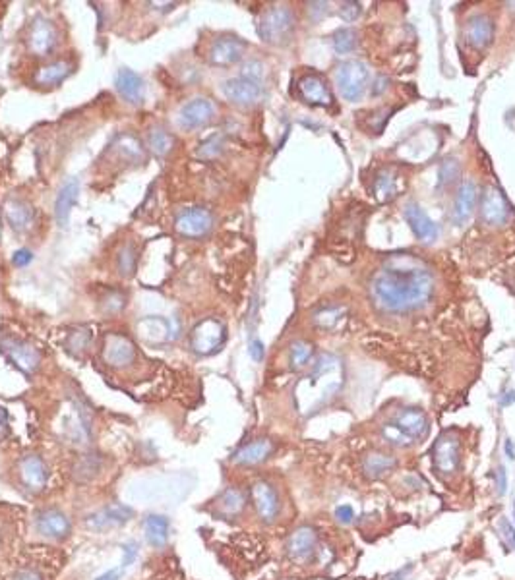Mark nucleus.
<instances>
[{
  "label": "nucleus",
  "mask_w": 515,
  "mask_h": 580,
  "mask_svg": "<svg viewBox=\"0 0 515 580\" xmlns=\"http://www.w3.org/2000/svg\"><path fill=\"white\" fill-rule=\"evenodd\" d=\"M318 550V534L312 526L296 528L287 540V555L291 561H295L298 565L308 563L316 555Z\"/></svg>",
  "instance_id": "nucleus-11"
},
{
  "label": "nucleus",
  "mask_w": 515,
  "mask_h": 580,
  "mask_svg": "<svg viewBox=\"0 0 515 580\" xmlns=\"http://www.w3.org/2000/svg\"><path fill=\"white\" fill-rule=\"evenodd\" d=\"M293 25H295L293 12L287 6H273L269 10H265L264 16L260 18L258 33L265 43L281 45L289 39Z\"/></svg>",
  "instance_id": "nucleus-4"
},
{
  "label": "nucleus",
  "mask_w": 515,
  "mask_h": 580,
  "mask_svg": "<svg viewBox=\"0 0 515 580\" xmlns=\"http://www.w3.org/2000/svg\"><path fill=\"white\" fill-rule=\"evenodd\" d=\"M504 451H506V457H508L509 460H515V447H514V441H511V439H506V443H504Z\"/></svg>",
  "instance_id": "nucleus-58"
},
{
  "label": "nucleus",
  "mask_w": 515,
  "mask_h": 580,
  "mask_svg": "<svg viewBox=\"0 0 515 580\" xmlns=\"http://www.w3.org/2000/svg\"><path fill=\"white\" fill-rule=\"evenodd\" d=\"M514 519H515V501H514Z\"/></svg>",
  "instance_id": "nucleus-61"
},
{
  "label": "nucleus",
  "mask_w": 515,
  "mask_h": 580,
  "mask_svg": "<svg viewBox=\"0 0 515 580\" xmlns=\"http://www.w3.org/2000/svg\"><path fill=\"white\" fill-rule=\"evenodd\" d=\"M382 437H384V441H387L389 445H394V447H399V449L409 447V445L413 443V439L405 436L394 422L386 424V426L382 428Z\"/></svg>",
  "instance_id": "nucleus-41"
},
{
  "label": "nucleus",
  "mask_w": 515,
  "mask_h": 580,
  "mask_svg": "<svg viewBox=\"0 0 515 580\" xmlns=\"http://www.w3.org/2000/svg\"><path fill=\"white\" fill-rule=\"evenodd\" d=\"M477 197L478 190L475 180H463L459 190H457L454 213H452V218H454L455 225H465L473 217L475 207H477Z\"/></svg>",
  "instance_id": "nucleus-26"
},
{
  "label": "nucleus",
  "mask_w": 515,
  "mask_h": 580,
  "mask_svg": "<svg viewBox=\"0 0 515 580\" xmlns=\"http://www.w3.org/2000/svg\"><path fill=\"white\" fill-rule=\"evenodd\" d=\"M138 249L134 244H124L116 254V271L121 277H132L136 271Z\"/></svg>",
  "instance_id": "nucleus-36"
},
{
  "label": "nucleus",
  "mask_w": 515,
  "mask_h": 580,
  "mask_svg": "<svg viewBox=\"0 0 515 580\" xmlns=\"http://www.w3.org/2000/svg\"><path fill=\"white\" fill-rule=\"evenodd\" d=\"M212 228L213 215L205 207H190L174 217V230L184 238H204Z\"/></svg>",
  "instance_id": "nucleus-7"
},
{
  "label": "nucleus",
  "mask_w": 515,
  "mask_h": 580,
  "mask_svg": "<svg viewBox=\"0 0 515 580\" xmlns=\"http://www.w3.org/2000/svg\"><path fill=\"white\" fill-rule=\"evenodd\" d=\"M134 517V509L128 505H109L99 509V511L91 512L90 517L85 519V524L91 530H111V528H119L122 524H126L130 519Z\"/></svg>",
  "instance_id": "nucleus-18"
},
{
  "label": "nucleus",
  "mask_w": 515,
  "mask_h": 580,
  "mask_svg": "<svg viewBox=\"0 0 515 580\" xmlns=\"http://www.w3.org/2000/svg\"><path fill=\"white\" fill-rule=\"evenodd\" d=\"M78 196H80V180L68 178L62 184L56 194V199H54V218L61 228H68L70 215H72L74 205L78 204Z\"/></svg>",
  "instance_id": "nucleus-22"
},
{
  "label": "nucleus",
  "mask_w": 515,
  "mask_h": 580,
  "mask_svg": "<svg viewBox=\"0 0 515 580\" xmlns=\"http://www.w3.org/2000/svg\"><path fill=\"white\" fill-rule=\"evenodd\" d=\"M273 449L275 447H273V441H269V439H256V441H250L248 445L241 447L233 455V462L238 467H256V464H262L264 460L272 457Z\"/></svg>",
  "instance_id": "nucleus-27"
},
{
  "label": "nucleus",
  "mask_w": 515,
  "mask_h": 580,
  "mask_svg": "<svg viewBox=\"0 0 515 580\" xmlns=\"http://www.w3.org/2000/svg\"><path fill=\"white\" fill-rule=\"evenodd\" d=\"M246 507V495L238 488H227L215 501V512L223 519H235L243 514Z\"/></svg>",
  "instance_id": "nucleus-31"
},
{
  "label": "nucleus",
  "mask_w": 515,
  "mask_h": 580,
  "mask_svg": "<svg viewBox=\"0 0 515 580\" xmlns=\"http://www.w3.org/2000/svg\"><path fill=\"white\" fill-rule=\"evenodd\" d=\"M244 53H246V43L243 39L225 35L213 41L207 51V61L213 66H233L243 58Z\"/></svg>",
  "instance_id": "nucleus-15"
},
{
  "label": "nucleus",
  "mask_w": 515,
  "mask_h": 580,
  "mask_svg": "<svg viewBox=\"0 0 515 580\" xmlns=\"http://www.w3.org/2000/svg\"><path fill=\"white\" fill-rule=\"evenodd\" d=\"M308 6H310L312 18H314V14H318L316 16V20H320V18L327 12V2H314V4H308Z\"/></svg>",
  "instance_id": "nucleus-57"
},
{
  "label": "nucleus",
  "mask_w": 515,
  "mask_h": 580,
  "mask_svg": "<svg viewBox=\"0 0 515 580\" xmlns=\"http://www.w3.org/2000/svg\"><path fill=\"white\" fill-rule=\"evenodd\" d=\"M314 356V347L306 340H295L289 348V364L293 369H303L308 366Z\"/></svg>",
  "instance_id": "nucleus-37"
},
{
  "label": "nucleus",
  "mask_w": 515,
  "mask_h": 580,
  "mask_svg": "<svg viewBox=\"0 0 515 580\" xmlns=\"http://www.w3.org/2000/svg\"><path fill=\"white\" fill-rule=\"evenodd\" d=\"M461 174V165L457 159H446L438 171V190H446L447 186H452Z\"/></svg>",
  "instance_id": "nucleus-40"
},
{
  "label": "nucleus",
  "mask_w": 515,
  "mask_h": 580,
  "mask_svg": "<svg viewBox=\"0 0 515 580\" xmlns=\"http://www.w3.org/2000/svg\"><path fill=\"white\" fill-rule=\"evenodd\" d=\"M399 192V184H397V178L392 171H382L378 174V178L374 182V196L378 202L386 204L389 199H394Z\"/></svg>",
  "instance_id": "nucleus-34"
},
{
  "label": "nucleus",
  "mask_w": 515,
  "mask_h": 580,
  "mask_svg": "<svg viewBox=\"0 0 515 580\" xmlns=\"http://www.w3.org/2000/svg\"><path fill=\"white\" fill-rule=\"evenodd\" d=\"M145 540L153 548H165L169 542V532H171V522L163 514H150L144 522Z\"/></svg>",
  "instance_id": "nucleus-33"
},
{
  "label": "nucleus",
  "mask_w": 515,
  "mask_h": 580,
  "mask_svg": "<svg viewBox=\"0 0 515 580\" xmlns=\"http://www.w3.org/2000/svg\"><path fill=\"white\" fill-rule=\"evenodd\" d=\"M138 352L134 340L122 335V333H111L107 335L105 347H103V360L109 368L122 369L128 368L136 362Z\"/></svg>",
  "instance_id": "nucleus-8"
},
{
  "label": "nucleus",
  "mask_w": 515,
  "mask_h": 580,
  "mask_svg": "<svg viewBox=\"0 0 515 580\" xmlns=\"http://www.w3.org/2000/svg\"><path fill=\"white\" fill-rule=\"evenodd\" d=\"M343 364L334 354H322L310 369V374L304 377V387L310 400L306 402L304 412H314L320 407L327 405L343 387Z\"/></svg>",
  "instance_id": "nucleus-2"
},
{
  "label": "nucleus",
  "mask_w": 515,
  "mask_h": 580,
  "mask_svg": "<svg viewBox=\"0 0 515 580\" xmlns=\"http://www.w3.org/2000/svg\"><path fill=\"white\" fill-rule=\"evenodd\" d=\"M250 495L258 517L264 520V522H267V524L275 522V519L279 517L281 512V503L279 495H277V491H275L272 483L265 482V480H260V482L252 486Z\"/></svg>",
  "instance_id": "nucleus-14"
},
{
  "label": "nucleus",
  "mask_w": 515,
  "mask_h": 580,
  "mask_svg": "<svg viewBox=\"0 0 515 580\" xmlns=\"http://www.w3.org/2000/svg\"><path fill=\"white\" fill-rule=\"evenodd\" d=\"M397 467V460L386 452H368L363 460V472L368 480H380Z\"/></svg>",
  "instance_id": "nucleus-32"
},
{
  "label": "nucleus",
  "mask_w": 515,
  "mask_h": 580,
  "mask_svg": "<svg viewBox=\"0 0 515 580\" xmlns=\"http://www.w3.org/2000/svg\"><path fill=\"white\" fill-rule=\"evenodd\" d=\"M358 14H360V4L358 2H343L341 18L345 22H355Z\"/></svg>",
  "instance_id": "nucleus-49"
},
{
  "label": "nucleus",
  "mask_w": 515,
  "mask_h": 580,
  "mask_svg": "<svg viewBox=\"0 0 515 580\" xmlns=\"http://www.w3.org/2000/svg\"><path fill=\"white\" fill-rule=\"evenodd\" d=\"M18 472H20V480L28 490H45L47 480H49V470H47V464L41 457H37V455L23 457L20 460V464H18Z\"/></svg>",
  "instance_id": "nucleus-21"
},
{
  "label": "nucleus",
  "mask_w": 515,
  "mask_h": 580,
  "mask_svg": "<svg viewBox=\"0 0 515 580\" xmlns=\"http://www.w3.org/2000/svg\"><path fill=\"white\" fill-rule=\"evenodd\" d=\"M227 340V327L215 317H205L190 333V348L200 356H212Z\"/></svg>",
  "instance_id": "nucleus-3"
},
{
  "label": "nucleus",
  "mask_w": 515,
  "mask_h": 580,
  "mask_svg": "<svg viewBox=\"0 0 515 580\" xmlns=\"http://www.w3.org/2000/svg\"><path fill=\"white\" fill-rule=\"evenodd\" d=\"M339 319H341V309L337 308L322 309V311H318L316 317H314L316 325H320L322 329H334L335 323H337Z\"/></svg>",
  "instance_id": "nucleus-44"
},
{
  "label": "nucleus",
  "mask_w": 515,
  "mask_h": 580,
  "mask_svg": "<svg viewBox=\"0 0 515 580\" xmlns=\"http://www.w3.org/2000/svg\"><path fill=\"white\" fill-rule=\"evenodd\" d=\"M511 205L498 186H488L480 202V217L488 226H502L511 218Z\"/></svg>",
  "instance_id": "nucleus-9"
},
{
  "label": "nucleus",
  "mask_w": 515,
  "mask_h": 580,
  "mask_svg": "<svg viewBox=\"0 0 515 580\" xmlns=\"http://www.w3.org/2000/svg\"><path fill=\"white\" fill-rule=\"evenodd\" d=\"M0 352L6 356L8 362L18 368L25 376H33L41 364V352L31 343L18 337H2Z\"/></svg>",
  "instance_id": "nucleus-5"
},
{
  "label": "nucleus",
  "mask_w": 515,
  "mask_h": 580,
  "mask_svg": "<svg viewBox=\"0 0 515 580\" xmlns=\"http://www.w3.org/2000/svg\"><path fill=\"white\" fill-rule=\"evenodd\" d=\"M394 424L405 433V436L411 437L413 441L425 439V437L428 436V430H430L428 418H426L425 412L418 410V408H403L401 412L395 416Z\"/></svg>",
  "instance_id": "nucleus-23"
},
{
  "label": "nucleus",
  "mask_w": 515,
  "mask_h": 580,
  "mask_svg": "<svg viewBox=\"0 0 515 580\" xmlns=\"http://www.w3.org/2000/svg\"><path fill=\"white\" fill-rule=\"evenodd\" d=\"M241 78H246V80H252V82L256 83H262V80H264V64L258 61H250L244 64L243 68V74H241Z\"/></svg>",
  "instance_id": "nucleus-46"
},
{
  "label": "nucleus",
  "mask_w": 515,
  "mask_h": 580,
  "mask_svg": "<svg viewBox=\"0 0 515 580\" xmlns=\"http://www.w3.org/2000/svg\"><path fill=\"white\" fill-rule=\"evenodd\" d=\"M298 95L304 103L314 106H329L334 101L326 80L318 74H304L298 80Z\"/></svg>",
  "instance_id": "nucleus-20"
},
{
  "label": "nucleus",
  "mask_w": 515,
  "mask_h": 580,
  "mask_svg": "<svg viewBox=\"0 0 515 580\" xmlns=\"http://www.w3.org/2000/svg\"><path fill=\"white\" fill-rule=\"evenodd\" d=\"M138 543L136 542H126L124 545H122V563L121 567L122 569H128L134 561L138 559Z\"/></svg>",
  "instance_id": "nucleus-47"
},
{
  "label": "nucleus",
  "mask_w": 515,
  "mask_h": 580,
  "mask_svg": "<svg viewBox=\"0 0 515 580\" xmlns=\"http://www.w3.org/2000/svg\"><path fill=\"white\" fill-rule=\"evenodd\" d=\"M500 532H502V538L506 540V542L511 545L515 550V526L509 522L506 517L504 519H500Z\"/></svg>",
  "instance_id": "nucleus-50"
},
{
  "label": "nucleus",
  "mask_w": 515,
  "mask_h": 580,
  "mask_svg": "<svg viewBox=\"0 0 515 580\" xmlns=\"http://www.w3.org/2000/svg\"><path fill=\"white\" fill-rule=\"evenodd\" d=\"M461 464V443L454 433H444L434 445V467L442 476H452Z\"/></svg>",
  "instance_id": "nucleus-10"
},
{
  "label": "nucleus",
  "mask_w": 515,
  "mask_h": 580,
  "mask_svg": "<svg viewBox=\"0 0 515 580\" xmlns=\"http://www.w3.org/2000/svg\"><path fill=\"white\" fill-rule=\"evenodd\" d=\"M122 573H124V569H122V567H114V569H109L107 573L99 574L95 580H121Z\"/></svg>",
  "instance_id": "nucleus-56"
},
{
  "label": "nucleus",
  "mask_w": 515,
  "mask_h": 580,
  "mask_svg": "<svg viewBox=\"0 0 515 580\" xmlns=\"http://www.w3.org/2000/svg\"><path fill=\"white\" fill-rule=\"evenodd\" d=\"M140 337L147 343H171L178 337V327L174 319L169 317H145L136 325Z\"/></svg>",
  "instance_id": "nucleus-19"
},
{
  "label": "nucleus",
  "mask_w": 515,
  "mask_h": 580,
  "mask_svg": "<svg viewBox=\"0 0 515 580\" xmlns=\"http://www.w3.org/2000/svg\"><path fill=\"white\" fill-rule=\"evenodd\" d=\"M332 43H334V49L337 54H349L353 53L358 45V35H356L355 30H349V27H343V30L335 31L334 37H332Z\"/></svg>",
  "instance_id": "nucleus-39"
},
{
  "label": "nucleus",
  "mask_w": 515,
  "mask_h": 580,
  "mask_svg": "<svg viewBox=\"0 0 515 580\" xmlns=\"http://www.w3.org/2000/svg\"><path fill=\"white\" fill-rule=\"evenodd\" d=\"M515 402V391H509L508 395H504V397H502V405H504V407H509V405H514Z\"/></svg>",
  "instance_id": "nucleus-59"
},
{
  "label": "nucleus",
  "mask_w": 515,
  "mask_h": 580,
  "mask_svg": "<svg viewBox=\"0 0 515 580\" xmlns=\"http://www.w3.org/2000/svg\"><path fill=\"white\" fill-rule=\"evenodd\" d=\"M31 261H33V254H31L28 248L18 249V252H14V256H12V264H14V267H25V265H30Z\"/></svg>",
  "instance_id": "nucleus-51"
},
{
  "label": "nucleus",
  "mask_w": 515,
  "mask_h": 580,
  "mask_svg": "<svg viewBox=\"0 0 515 580\" xmlns=\"http://www.w3.org/2000/svg\"><path fill=\"white\" fill-rule=\"evenodd\" d=\"M99 470H101V459L97 455H85L74 467V478L78 482H90L91 478L99 474Z\"/></svg>",
  "instance_id": "nucleus-38"
},
{
  "label": "nucleus",
  "mask_w": 515,
  "mask_h": 580,
  "mask_svg": "<svg viewBox=\"0 0 515 580\" xmlns=\"http://www.w3.org/2000/svg\"><path fill=\"white\" fill-rule=\"evenodd\" d=\"M403 215H405V218H407V223H409L411 230L415 233V236H417L418 240L426 242V244H430V242H434L436 238H438L440 234V228L438 225L432 221L428 215H426L420 207H418L417 204H409L405 205V211H403Z\"/></svg>",
  "instance_id": "nucleus-25"
},
{
  "label": "nucleus",
  "mask_w": 515,
  "mask_h": 580,
  "mask_svg": "<svg viewBox=\"0 0 515 580\" xmlns=\"http://www.w3.org/2000/svg\"><path fill=\"white\" fill-rule=\"evenodd\" d=\"M335 85L347 101H358L363 97L368 85V68L364 62L349 61L337 68Z\"/></svg>",
  "instance_id": "nucleus-6"
},
{
  "label": "nucleus",
  "mask_w": 515,
  "mask_h": 580,
  "mask_svg": "<svg viewBox=\"0 0 515 580\" xmlns=\"http://www.w3.org/2000/svg\"><path fill=\"white\" fill-rule=\"evenodd\" d=\"M223 93L235 105L252 106L262 101L264 87H262V83L252 82L246 78H233V80H227L223 83Z\"/></svg>",
  "instance_id": "nucleus-16"
},
{
  "label": "nucleus",
  "mask_w": 515,
  "mask_h": 580,
  "mask_svg": "<svg viewBox=\"0 0 515 580\" xmlns=\"http://www.w3.org/2000/svg\"><path fill=\"white\" fill-rule=\"evenodd\" d=\"M250 356L254 362H262V360H264V343H262V340H258V339L252 340Z\"/></svg>",
  "instance_id": "nucleus-53"
},
{
  "label": "nucleus",
  "mask_w": 515,
  "mask_h": 580,
  "mask_svg": "<svg viewBox=\"0 0 515 580\" xmlns=\"http://www.w3.org/2000/svg\"><path fill=\"white\" fill-rule=\"evenodd\" d=\"M56 27L51 20H47L45 16H37L30 25L28 31V47L35 56H47L53 51L59 41Z\"/></svg>",
  "instance_id": "nucleus-12"
},
{
  "label": "nucleus",
  "mask_w": 515,
  "mask_h": 580,
  "mask_svg": "<svg viewBox=\"0 0 515 580\" xmlns=\"http://www.w3.org/2000/svg\"><path fill=\"white\" fill-rule=\"evenodd\" d=\"M116 91L121 93L124 101H128L130 105H142L145 99V83L142 75L136 74L134 70L122 68L114 78Z\"/></svg>",
  "instance_id": "nucleus-24"
},
{
  "label": "nucleus",
  "mask_w": 515,
  "mask_h": 580,
  "mask_svg": "<svg viewBox=\"0 0 515 580\" xmlns=\"http://www.w3.org/2000/svg\"><path fill=\"white\" fill-rule=\"evenodd\" d=\"M496 490L500 495H506L508 491V474H506V468L500 467L496 472Z\"/></svg>",
  "instance_id": "nucleus-52"
},
{
  "label": "nucleus",
  "mask_w": 515,
  "mask_h": 580,
  "mask_svg": "<svg viewBox=\"0 0 515 580\" xmlns=\"http://www.w3.org/2000/svg\"><path fill=\"white\" fill-rule=\"evenodd\" d=\"M372 300L392 314H405L425 306L434 292V277L418 257L397 254L370 280Z\"/></svg>",
  "instance_id": "nucleus-1"
},
{
  "label": "nucleus",
  "mask_w": 515,
  "mask_h": 580,
  "mask_svg": "<svg viewBox=\"0 0 515 580\" xmlns=\"http://www.w3.org/2000/svg\"><path fill=\"white\" fill-rule=\"evenodd\" d=\"M386 83H387L386 78H380V80H378V87H374V93H376V95H380L382 91H386V90H387Z\"/></svg>",
  "instance_id": "nucleus-60"
},
{
  "label": "nucleus",
  "mask_w": 515,
  "mask_h": 580,
  "mask_svg": "<svg viewBox=\"0 0 515 580\" xmlns=\"http://www.w3.org/2000/svg\"><path fill=\"white\" fill-rule=\"evenodd\" d=\"M215 114H217V109H215V105H213L210 99H192V101H188V103L181 109V113H178V124H181V128L184 130L205 128L210 122H213Z\"/></svg>",
  "instance_id": "nucleus-13"
},
{
  "label": "nucleus",
  "mask_w": 515,
  "mask_h": 580,
  "mask_svg": "<svg viewBox=\"0 0 515 580\" xmlns=\"http://www.w3.org/2000/svg\"><path fill=\"white\" fill-rule=\"evenodd\" d=\"M124 306H126V296L119 292V290H113V292L107 294L103 311H107V314H119Z\"/></svg>",
  "instance_id": "nucleus-45"
},
{
  "label": "nucleus",
  "mask_w": 515,
  "mask_h": 580,
  "mask_svg": "<svg viewBox=\"0 0 515 580\" xmlns=\"http://www.w3.org/2000/svg\"><path fill=\"white\" fill-rule=\"evenodd\" d=\"M4 217H6L8 225L14 228L16 233H23L31 228V225L35 223V213L28 202L23 199H14L10 197L6 204H4Z\"/></svg>",
  "instance_id": "nucleus-28"
},
{
  "label": "nucleus",
  "mask_w": 515,
  "mask_h": 580,
  "mask_svg": "<svg viewBox=\"0 0 515 580\" xmlns=\"http://www.w3.org/2000/svg\"><path fill=\"white\" fill-rule=\"evenodd\" d=\"M8 412L6 408L0 407V441H4L10 433V426H8Z\"/></svg>",
  "instance_id": "nucleus-54"
},
{
  "label": "nucleus",
  "mask_w": 515,
  "mask_h": 580,
  "mask_svg": "<svg viewBox=\"0 0 515 580\" xmlns=\"http://www.w3.org/2000/svg\"><path fill=\"white\" fill-rule=\"evenodd\" d=\"M12 580H43V579H41V574L35 573L33 569H22V571H18V573L12 576Z\"/></svg>",
  "instance_id": "nucleus-55"
},
{
  "label": "nucleus",
  "mask_w": 515,
  "mask_h": 580,
  "mask_svg": "<svg viewBox=\"0 0 515 580\" xmlns=\"http://www.w3.org/2000/svg\"><path fill=\"white\" fill-rule=\"evenodd\" d=\"M335 519L337 522H341L345 526H349L351 522H355V509L353 505H339L335 509Z\"/></svg>",
  "instance_id": "nucleus-48"
},
{
  "label": "nucleus",
  "mask_w": 515,
  "mask_h": 580,
  "mask_svg": "<svg viewBox=\"0 0 515 580\" xmlns=\"http://www.w3.org/2000/svg\"><path fill=\"white\" fill-rule=\"evenodd\" d=\"M35 528L39 534H43L49 540H64L72 532L70 519L59 509H43L35 517Z\"/></svg>",
  "instance_id": "nucleus-17"
},
{
  "label": "nucleus",
  "mask_w": 515,
  "mask_h": 580,
  "mask_svg": "<svg viewBox=\"0 0 515 580\" xmlns=\"http://www.w3.org/2000/svg\"><path fill=\"white\" fill-rule=\"evenodd\" d=\"M119 149L130 161H144V147L138 142L136 137L122 136L119 142Z\"/></svg>",
  "instance_id": "nucleus-42"
},
{
  "label": "nucleus",
  "mask_w": 515,
  "mask_h": 580,
  "mask_svg": "<svg viewBox=\"0 0 515 580\" xmlns=\"http://www.w3.org/2000/svg\"><path fill=\"white\" fill-rule=\"evenodd\" d=\"M72 72H74V66H72L70 62H49V64L41 66V68L35 72L33 82H35V85H41V87H53V85H61L64 80H68Z\"/></svg>",
  "instance_id": "nucleus-29"
},
{
  "label": "nucleus",
  "mask_w": 515,
  "mask_h": 580,
  "mask_svg": "<svg viewBox=\"0 0 515 580\" xmlns=\"http://www.w3.org/2000/svg\"><path fill=\"white\" fill-rule=\"evenodd\" d=\"M467 39L473 47L485 49L492 43L494 39V22L485 14L473 16L467 23Z\"/></svg>",
  "instance_id": "nucleus-30"
},
{
  "label": "nucleus",
  "mask_w": 515,
  "mask_h": 580,
  "mask_svg": "<svg viewBox=\"0 0 515 580\" xmlns=\"http://www.w3.org/2000/svg\"><path fill=\"white\" fill-rule=\"evenodd\" d=\"M221 151H223V137L212 136V137H207L205 142L200 144L196 155L200 159H205V161H212V159L219 157Z\"/></svg>",
  "instance_id": "nucleus-43"
},
{
  "label": "nucleus",
  "mask_w": 515,
  "mask_h": 580,
  "mask_svg": "<svg viewBox=\"0 0 515 580\" xmlns=\"http://www.w3.org/2000/svg\"><path fill=\"white\" fill-rule=\"evenodd\" d=\"M147 147L152 149L153 155L165 157L174 147V137L165 128H152L147 134Z\"/></svg>",
  "instance_id": "nucleus-35"
}]
</instances>
